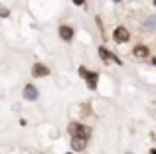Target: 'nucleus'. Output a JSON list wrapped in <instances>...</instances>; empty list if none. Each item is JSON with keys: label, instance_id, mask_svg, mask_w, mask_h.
<instances>
[{"label": "nucleus", "instance_id": "6", "mask_svg": "<svg viewBox=\"0 0 156 154\" xmlns=\"http://www.w3.org/2000/svg\"><path fill=\"white\" fill-rule=\"evenodd\" d=\"M24 97H26L28 101H36V99H38V89H36L34 85L28 83L26 87H24Z\"/></svg>", "mask_w": 156, "mask_h": 154}, {"label": "nucleus", "instance_id": "3", "mask_svg": "<svg viewBox=\"0 0 156 154\" xmlns=\"http://www.w3.org/2000/svg\"><path fill=\"white\" fill-rule=\"evenodd\" d=\"M79 73L83 75L85 79H87V85H89V89H95V87H97V81H99V75H97V73H93V71L89 73V71L85 69V67H81V69H79Z\"/></svg>", "mask_w": 156, "mask_h": 154}, {"label": "nucleus", "instance_id": "7", "mask_svg": "<svg viewBox=\"0 0 156 154\" xmlns=\"http://www.w3.org/2000/svg\"><path fill=\"white\" fill-rule=\"evenodd\" d=\"M59 36H61V40L69 42V40L73 38V28H69V26H59Z\"/></svg>", "mask_w": 156, "mask_h": 154}, {"label": "nucleus", "instance_id": "9", "mask_svg": "<svg viewBox=\"0 0 156 154\" xmlns=\"http://www.w3.org/2000/svg\"><path fill=\"white\" fill-rule=\"evenodd\" d=\"M85 146H87V140H83V138H73L71 140V148H73V150H77V152L85 150Z\"/></svg>", "mask_w": 156, "mask_h": 154}, {"label": "nucleus", "instance_id": "5", "mask_svg": "<svg viewBox=\"0 0 156 154\" xmlns=\"http://www.w3.org/2000/svg\"><path fill=\"white\" fill-rule=\"evenodd\" d=\"M48 73H50V69H48L44 63H36V65L32 67V75L34 77H46Z\"/></svg>", "mask_w": 156, "mask_h": 154}, {"label": "nucleus", "instance_id": "14", "mask_svg": "<svg viewBox=\"0 0 156 154\" xmlns=\"http://www.w3.org/2000/svg\"><path fill=\"white\" fill-rule=\"evenodd\" d=\"M113 2H121V0H113Z\"/></svg>", "mask_w": 156, "mask_h": 154}, {"label": "nucleus", "instance_id": "12", "mask_svg": "<svg viewBox=\"0 0 156 154\" xmlns=\"http://www.w3.org/2000/svg\"><path fill=\"white\" fill-rule=\"evenodd\" d=\"M73 2H75V4H83L85 0H73Z\"/></svg>", "mask_w": 156, "mask_h": 154}, {"label": "nucleus", "instance_id": "16", "mask_svg": "<svg viewBox=\"0 0 156 154\" xmlns=\"http://www.w3.org/2000/svg\"><path fill=\"white\" fill-rule=\"evenodd\" d=\"M126 154H133V152H126Z\"/></svg>", "mask_w": 156, "mask_h": 154}, {"label": "nucleus", "instance_id": "4", "mask_svg": "<svg viewBox=\"0 0 156 154\" xmlns=\"http://www.w3.org/2000/svg\"><path fill=\"white\" fill-rule=\"evenodd\" d=\"M129 40H130V34H129V30H126V28L119 26L117 30H115V42L125 44V42H129Z\"/></svg>", "mask_w": 156, "mask_h": 154}, {"label": "nucleus", "instance_id": "15", "mask_svg": "<svg viewBox=\"0 0 156 154\" xmlns=\"http://www.w3.org/2000/svg\"><path fill=\"white\" fill-rule=\"evenodd\" d=\"M154 6H156V0H154Z\"/></svg>", "mask_w": 156, "mask_h": 154}, {"label": "nucleus", "instance_id": "11", "mask_svg": "<svg viewBox=\"0 0 156 154\" xmlns=\"http://www.w3.org/2000/svg\"><path fill=\"white\" fill-rule=\"evenodd\" d=\"M0 16H2V18H6V16H8V10H6V8H0Z\"/></svg>", "mask_w": 156, "mask_h": 154}, {"label": "nucleus", "instance_id": "10", "mask_svg": "<svg viewBox=\"0 0 156 154\" xmlns=\"http://www.w3.org/2000/svg\"><path fill=\"white\" fill-rule=\"evenodd\" d=\"M144 28L146 30H156V16H152V18H148L144 22Z\"/></svg>", "mask_w": 156, "mask_h": 154}, {"label": "nucleus", "instance_id": "13", "mask_svg": "<svg viewBox=\"0 0 156 154\" xmlns=\"http://www.w3.org/2000/svg\"><path fill=\"white\" fill-rule=\"evenodd\" d=\"M152 63H154V65H156V58H154V59H152Z\"/></svg>", "mask_w": 156, "mask_h": 154}, {"label": "nucleus", "instance_id": "8", "mask_svg": "<svg viewBox=\"0 0 156 154\" xmlns=\"http://www.w3.org/2000/svg\"><path fill=\"white\" fill-rule=\"evenodd\" d=\"M133 54H134V58L144 59V58H148V47H146V46H136L133 50Z\"/></svg>", "mask_w": 156, "mask_h": 154}, {"label": "nucleus", "instance_id": "1", "mask_svg": "<svg viewBox=\"0 0 156 154\" xmlns=\"http://www.w3.org/2000/svg\"><path fill=\"white\" fill-rule=\"evenodd\" d=\"M67 131L71 132L73 138H83V140L91 138V128L85 127V124H81V123H69Z\"/></svg>", "mask_w": 156, "mask_h": 154}, {"label": "nucleus", "instance_id": "2", "mask_svg": "<svg viewBox=\"0 0 156 154\" xmlns=\"http://www.w3.org/2000/svg\"><path fill=\"white\" fill-rule=\"evenodd\" d=\"M99 55H101V59H103V61H107V63H109V61H115V63H119V65L122 63L121 59H119L117 55L113 54V51H109V50H107L105 46H101V47H99Z\"/></svg>", "mask_w": 156, "mask_h": 154}]
</instances>
